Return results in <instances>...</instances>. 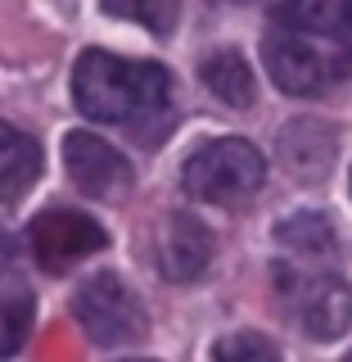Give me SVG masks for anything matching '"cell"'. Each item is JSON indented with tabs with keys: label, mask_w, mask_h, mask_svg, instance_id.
<instances>
[{
	"label": "cell",
	"mask_w": 352,
	"mask_h": 362,
	"mask_svg": "<svg viewBox=\"0 0 352 362\" xmlns=\"http://www.w3.org/2000/svg\"><path fill=\"white\" fill-rule=\"evenodd\" d=\"M267 73L285 95H321L352 68V0H285L262 37Z\"/></svg>",
	"instance_id": "1"
},
{
	"label": "cell",
	"mask_w": 352,
	"mask_h": 362,
	"mask_svg": "<svg viewBox=\"0 0 352 362\" xmlns=\"http://www.w3.org/2000/svg\"><path fill=\"white\" fill-rule=\"evenodd\" d=\"M73 100L90 122H118L140 141H158L172 122V77L150 59L86 50L73 68Z\"/></svg>",
	"instance_id": "2"
},
{
	"label": "cell",
	"mask_w": 352,
	"mask_h": 362,
	"mask_svg": "<svg viewBox=\"0 0 352 362\" xmlns=\"http://www.w3.org/2000/svg\"><path fill=\"white\" fill-rule=\"evenodd\" d=\"M262 177H267L262 154L240 136L199 145L181 168V186L203 204H240L262 186Z\"/></svg>",
	"instance_id": "3"
},
{
	"label": "cell",
	"mask_w": 352,
	"mask_h": 362,
	"mask_svg": "<svg viewBox=\"0 0 352 362\" xmlns=\"http://www.w3.org/2000/svg\"><path fill=\"white\" fill-rule=\"evenodd\" d=\"M276 286H280V299L289 303V313L298 317V326L308 331L312 339H339L352 322V290L344 276L334 272H321V267H276Z\"/></svg>",
	"instance_id": "4"
},
{
	"label": "cell",
	"mask_w": 352,
	"mask_h": 362,
	"mask_svg": "<svg viewBox=\"0 0 352 362\" xmlns=\"http://www.w3.org/2000/svg\"><path fill=\"white\" fill-rule=\"evenodd\" d=\"M73 317L86 331L90 344L99 349H118L145 335V308L140 299L127 290V281L113 272H95L73 299Z\"/></svg>",
	"instance_id": "5"
},
{
	"label": "cell",
	"mask_w": 352,
	"mask_h": 362,
	"mask_svg": "<svg viewBox=\"0 0 352 362\" xmlns=\"http://www.w3.org/2000/svg\"><path fill=\"white\" fill-rule=\"evenodd\" d=\"M109 245L104 226L77 209H45L32 222V254L45 272H68L77 258H90Z\"/></svg>",
	"instance_id": "6"
},
{
	"label": "cell",
	"mask_w": 352,
	"mask_h": 362,
	"mask_svg": "<svg viewBox=\"0 0 352 362\" xmlns=\"http://www.w3.org/2000/svg\"><path fill=\"white\" fill-rule=\"evenodd\" d=\"M63 168L73 177V186L90 199H122L131 190V163L95 132L63 136Z\"/></svg>",
	"instance_id": "7"
},
{
	"label": "cell",
	"mask_w": 352,
	"mask_h": 362,
	"mask_svg": "<svg viewBox=\"0 0 352 362\" xmlns=\"http://www.w3.org/2000/svg\"><path fill=\"white\" fill-rule=\"evenodd\" d=\"M212 263V235L190 213H172L158 231V272L167 281H199Z\"/></svg>",
	"instance_id": "8"
},
{
	"label": "cell",
	"mask_w": 352,
	"mask_h": 362,
	"mask_svg": "<svg viewBox=\"0 0 352 362\" xmlns=\"http://www.w3.org/2000/svg\"><path fill=\"white\" fill-rule=\"evenodd\" d=\"M41 177V150L28 132L0 122V199L14 204L32 190V181Z\"/></svg>",
	"instance_id": "9"
},
{
	"label": "cell",
	"mask_w": 352,
	"mask_h": 362,
	"mask_svg": "<svg viewBox=\"0 0 352 362\" xmlns=\"http://www.w3.org/2000/svg\"><path fill=\"white\" fill-rule=\"evenodd\" d=\"M199 77H203V86H208L212 95L221 100V105H231V109L253 105V73H248L244 54H235V50H212L208 59L199 64Z\"/></svg>",
	"instance_id": "10"
},
{
	"label": "cell",
	"mask_w": 352,
	"mask_h": 362,
	"mask_svg": "<svg viewBox=\"0 0 352 362\" xmlns=\"http://www.w3.org/2000/svg\"><path fill=\"white\" fill-rule=\"evenodd\" d=\"M276 245L298 258H330L334 254V226L321 213H293L276 226Z\"/></svg>",
	"instance_id": "11"
},
{
	"label": "cell",
	"mask_w": 352,
	"mask_h": 362,
	"mask_svg": "<svg viewBox=\"0 0 352 362\" xmlns=\"http://www.w3.org/2000/svg\"><path fill=\"white\" fill-rule=\"evenodd\" d=\"M99 5H104V14H113V18L150 28L154 37H167L181 23V0H99Z\"/></svg>",
	"instance_id": "12"
},
{
	"label": "cell",
	"mask_w": 352,
	"mask_h": 362,
	"mask_svg": "<svg viewBox=\"0 0 352 362\" xmlns=\"http://www.w3.org/2000/svg\"><path fill=\"white\" fill-rule=\"evenodd\" d=\"M32 317H37V303L28 290H0V358H14L23 349Z\"/></svg>",
	"instance_id": "13"
},
{
	"label": "cell",
	"mask_w": 352,
	"mask_h": 362,
	"mask_svg": "<svg viewBox=\"0 0 352 362\" xmlns=\"http://www.w3.org/2000/svg\"><path fill=\"white\" fill-rule=\"evenodd\" d=\"M212 362H280V354H276V344H271L267 335H257V331H235V335L217 339Z\"/></svg>",
	"instance_id": "14"
},
{
	"label": "cell",
	"mask_w": 352,
	"mask_h": 362,
	"mask_svg": "<svg viewBox=\"0 0 352 362\" xmlns=\"http://www.w3.org/2000/svg\"><path fill=\"white\" fill-rule=\"evenodd\" d=\"M280 150H285V158L298 168L303 177H316V173H325V168H330V158H334V136L325 132L316 145H303L298 132H285V136H280Z\"/></svg>",
	"instance_id": "15"
},
{
	"label": "cell",
	"mask_w": 352,
	"mask_h": 362,
	"mask_svg": "<svg viewBox=\"0 0 352 362\" xmlns=\"http://www.w3.org/2000/svg\"><path fill=\"white\" fill-rule=\"evenodd\" d=\"M14 258H18V249H14V235L0 226V272H9L14 267Z\"/></svg>",
	"instance_id": "16"
},
{
	"label": "cell",
	"mask_w": 352,
	"mask_h": 362,
	"mask_svg": "<svg viewBox=\"0 0 352 362\" xmlns=\"http://www.w3.org/2000/svg\"><path fill=\"white\" fill-rule=\"evenodd\" d=\"M344 362H352V354H348V358H344Z\"/></svg>",
	"instance_id": "17"
}]
</instances>
